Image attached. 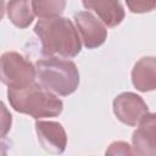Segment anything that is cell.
Masks as SVG:
<instances>
[{
  "mask_svg": "<svg viewBox=\"0 0 156 156\" xmlns=\"http://www.w3.org/2000/svg\"><path fill=\"white\" fill-rule=\"evenodd\" d=\"M34 33L41 43L44 56H61L72 58L82 50L80 38L74 24L65 17L39 20L34 27Z\"/></svg>",
  "mask_w": 156,
  "mask_h": 156,
  "instance_id": "obj_1",
  "label": "cell"
},
{
  "mask_svg": "<svg viewBox=\"0 0 156 156\" xmlns=\"http://www.w3.org/2000/svg\"><path fill=\"white\" fill-rule=\"evenodd\" d=\"M7 99L12 108L33 118L56 117L62 112V101L39 83H32L24 88H9Z\"/></svg>",
  "mask_w": 156,
  "mask_h": 156,
  "instance_id": "obj_2",
  "label": "cell"
},
{
  "mask_svg": "<svg viewBox=\"0 0 156 156\" xmlns=\"http://www.w3.org/2000/svg\"><path fill=\"white\" fill-rule=\"evenodd\" d=\"M39 84L55 95L67 96L79 85V72L74 62L51 56L35 62Z\"/></svg>",
  "mask_w": 156,
  "mask_h": 156,
  "instance_id": "obj_3",
  "label": "cell"
},
{
  "mask_svg": "<svg viewBox=\"0 0 156 156\" xmlns=\"http://www.w3.org/2000/svg\"><path fill=\"white\" fill-rule=\"evenodd\" d=\"M35 79V66L16 51L0 56V82L9 88H24Z\"/></svg>",
  "mask_w": 156,
  "mask_h": 156,
  "instance_id": "obj_4",
  "label": "cell"
},
{
  "mask_svg": "<svg viewBox=\"0 0 156 156\" xmlns=\"http://www.w3.org/2000/svg\"><path fill=\"white\" fill-rule=\"evenodd\" d=\"M112 107L117 119L129 127L138 126L141 118L149 112L147 105L141 96L130 91L122 93L116 96Z\"/></svg>",
  "mask_w": 156,
  "mask_h": 156,
  "instance_id": "obj_5",
  "label": "cell"
},
{
  "mask_svg": "<svg viewBox=\"0 0 156 156\" xmlns=\"http://www.w3.org/2000/svg\"><path fill=\"white\" fill-rule=\"evenodd\" d=\"M74 22L80 33L85 48L95 49L102 45L107 37L106 27L89 11H80L74 15Z\"/></svg>",
  "mask_w": 156,
  "mask_h": 156,
  "instance_id": "obj_6",
  "label": "cell"
},
{
  "mask_svg": "<svg viewBox=\"0 0 156 156\" xmlns=\"http://www.w3.org/2000/svg\"><path fill=\"white\" fill-rule=\"evenodd\" d=\"M35 130L43 149L50 154H62L67 145V135L58 122L37 121Z\"/></svg>",
  "mask_w": 156,
  "mask_h": 156,
  "instance_id": "obj_7",
  "label": "cell"
},
{
  "mask_svg": "<svg viewBox=\"0 0 156 156\" xmlns=\"http://www.w3.org/2000/svg\"><path fill=\"white\" fill-rule=\"evenodd\" d=\"M136 130L133 133V151L136 155H150L156 154V133H155V115L147 112L141 121L138 123Z\"/></svg>",
  "mask_w": 156,
  "mask_h": 156,
  "instance_id": "obj_8",
  "label": "cell"
},
{
  "mask_svg": "<svg viewBox=\"0 0 156 156\" xmlns=\"http://www.w3.org/2000/svg\"><path fill=\"white\" fill-rule=\"evenodd\" d=\"M87 10H93L104 24L116 27L124 20V10L119 0H82Z\"/></svg>",
  "mask_w": 156,
  "mask_h": 156,
  "instance_id": "obj_9",
  "label": "cell"
},
{
  "mask_svg": "<svg viewBox=\"0 0 156 156\" xmlns=\"http://www.w3.org/2000/svg\"><path fill=\"white\" fill-rule=\"evenodd\" d=\"M133 85L143 93L156 88V61L154 56L141 57L132 69Z\"/></svg>",
  "mask_w": 156,
  "mask_h": 156,
  "instance_id": "obj_10",
  "label": "cell"
},
{
  "mask_svg": "<svg viewBox=\"0 0 156 156\" xmlns=\"http://www.w3.org/2000/svg\"><path fill=\"white\" fill-rule=\"evenodd\" d=\"M6 10L9 20L18 28H27L35 16L30 0H10Z\"/></svg>",
  "mask_w": 156,
  "mask_h": 156,
  "instance_id": "obj_11",
  "label": "cell"
},
{
  "mask_svg": "<svg viewBox=\"0 0 156 156\" xmlns=\"http://www.w3.org/2000/svg\"><path fill=\"white\" fill-rule=\"evenodd\" d=\"M34 15L40 20L56 18L62 15L66 7V0H30Z\"/></svg>",
  "mask_w": 156,
  "mask_h": 156,
  "instance_id": "obj_12",
  "label": "cell"
},
{
  "mask_svg": "<svg viewBox=\"0 0 156 156\" xmlns=\"http://www.w3.org/2000/svg\"><path fill=\"white\" fill-rule=\"evenodd\" d=\"M128 9L134 13L151 12L155 9L156 0H126Z\"/></svg>",
  "mask_w": 156,
  "mask_h": 156,
  "instance_id": "obj_13",
  "label": "cell"
},
{
  "mask_svg": "<svg viewBox=\"0 0 156 156\" xmlns=\"http://www.w3.org/2000/svg\"><path fill=\"white\" fill-rule=\"evenodd\" d=\"M11 124H12V116L7 110V107L5 106V104L0 101V139L7 135V133L11 129Z\"/></svg>",
  "mask_w": 156,
  "mask_h": 156,
  "instance_id": "obj_14",
  "label": "cell"
},
{
  "mask_svg": "<svg viewBox=\"0 0 156 156\" xmlns=\"http://www.w3.org/2000/svg\"><path fill=\"white\" fill-rule=\"evenodd\" d=\"M107 155H133L134 151L132 146L124 141H115L106 150Z\"/></svg>",
  "mask_w": 156,
  "mask_h": 156,
  "instance_id": "obj_15",
  "label": "cell"
},
{
  "mask_svg": "<svg viewBox=\"0 0 156 156\" xmlns=\"http://www.w3.org/2000/svg\"><path fill=\"white\" fill-rule=\"evenodd\" d=\"M4 12H5V0H0V21L4 17Z\"/></svg>",
  "mask_w": 156,
  "mask_h": 156,
  "instance_id": "obj_16",
  "label": "cell"
},
{
  "mask_svg": "<svg viewBox=\"0 0 156 156\" xmlns=\"http://www.w3.org/2000/svg\"><path fill=\"white\" fill-rule=\"evenodd\" d=\"M6 144L0 141V155H6Z\"/></svg>",
  "mask_w": 156,
  "mask_h": 156,
  "instance_id": "obj_17",
  "label": "cell"
}]
</instances>
